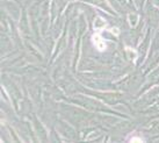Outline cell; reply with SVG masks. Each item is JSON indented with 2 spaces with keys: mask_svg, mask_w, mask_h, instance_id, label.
I'll return each instance as SVG.
<instances>
[{
  "mask_svg": "<svg viewBox=\"0 0 159 143\" xmlns=\"http://www.w3.org/2000/svg\"><path fill=\"white\" fill-rule=\"evenodd\" d=\"M125 51H127V54H128V57L130 58V59H133L134 62H135L137 56H138L136 50L133 49V48H130V47H127V48H125Z\"/></svg>",
  "mask_w": 159,
  "mask_h": 143,
  "instance_id": "3957f363",
  "label": "cell"
},
{
  "mask_svg": "<svg viewBox=\"0 0 159 143\" xmlns=\"http://www.w3.org/2000/svg\"><path fill=\"white\" fill-rule=\"evenodd\" d=\"M109 31H111V34H113V35H115V36L120 35V29H119V28H116V27L111 28V29H109Z\"/></svg>",
  "mask_w": 159,
  "mask_h": 143,
  "instance_id": "5b68a950",
  "label": "cell"
},
{
  "mask_svg": "<svg viewBox=\"0 0 159 143\" xmlns=\"http://www.w3.org/2000/svg\"><path fill=\"white\" fill-rule=\"evenodd\" d=\"M128 21H129V25H130L131 27H135L137 25V22H138V15H137V14H129Z\"/></svg>",
  "mask_w": 159,
  "mask_h": 143,
  "instance_id": "277c9868",
  "label": "cell"
},
{
  "mask_svg": "<svg viewBox=\"0 0 159 143\" xmlns=\"http://www.w3.org/2000/svg\"><path fill=\"white\" fill-rule=\"evenodd\" d=\"M92 42L99 51H105L107 49L106 43H105V41H103V39L101 37L100 34H94L92 36Z\"/></svg>",
  "mask_w": 159,
  "mask_h": 143,
  "instance_id": "6da1fadb",
  "label": "cell"
},
{
  "mask_svg": "<svg viewBox=\"0 0 159 143\" xmlns=\"http://www.w3.org/2000/svg\"><path fill=\"white\" fill-rule=\"evenodd\" d=\"M129 141H130V142H143V139H142V137H138V136H133Z\"/></svg>",
  "mask_w": 159,
  "mask_h": 143,
  "instance_id": "8992f818",
  "label": "cell"
},
{
  "mask_svg": "<svg viewBox=\"0 0 159 143\" xmlns=\"http://www.w3.org/2000/svg\"><path fill=\"white\" fill-rule=\"evenodd\" d=\"M106 20L101 16H97L95 20H94V23H93V27L95 30H102V29H105L106 27Z\"/></svg>",
  "mask_w": 159,
  "mask_h": 143,
  "instance_id": "7a4b0ae2",
  "label": "cell"
}]
</instances>
